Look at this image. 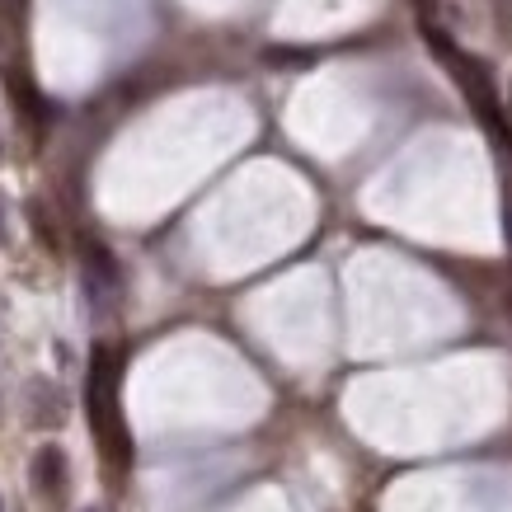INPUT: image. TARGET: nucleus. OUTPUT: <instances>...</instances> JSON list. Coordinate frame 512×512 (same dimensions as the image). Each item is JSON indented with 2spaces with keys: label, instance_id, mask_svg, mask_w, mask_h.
<instances>
[{
  "label": "nucleus",
  "instance_id": "obj_1",
  "mask_svg": "<svg viewBox=\"0 0 512 512\" xmlns=\"http://www.w3.org/2000/svg\"><path fill=\"white\" fill-rule=\"evenodd\" d=\"M85 409H90V428L99 451L109 456L113 466L132 461V442L123 433V409H118V362L109 348H94L90 381H85Z\"/></svg>",
  "mask_w": 512,
  "mask_h": 512
},
{
  "label": "nucleus",
  "instance_id": "obj_2",
  "mask_svg": "<svg viewBox=\"0 0 512 512\" xmlns=\"http://www.w3.org/2000/svg\"><path fill=\"white\" fill-rule=\"evenodd\" d=\"M80 259H85V264H80L85 296H90V306L99 311V306H104V296L118 292V259H113L99 240H85V245H80Z\"/></svg>",
  "mask_w": 512,
  "mask_h": 512
},
{
  "label": "nucleus",
  "instance_id": "obj_3",
  "mask_svg": "<svg viewBox=\"0 0 512 512\" xmlns=\"http://www.w3.org/2000/svg\"><path fill=\"white\" fill-rule=\"evenodd\" d=\"M33 489L43 498H62L66 489V451L57 442H43V447L33 451Z\"/></svg>",
  "mask_w": 512,
  "mask_h": 512
},
{
  "label": "nucleus",
  "instance_id": "obj_4",
  "mask_svg": "<svg viewBox=\"0 0 512 512\" xmlns=\"http://www.w3.org/2000/svg\"><path fill=\"white\" fill-rule=\"evenodd\" d=\"M10 90H15V104H19V109L29 113L33 123H43V113H47L43 94L33 90V85H29V80H24V76H10Z\"/></svg>",
  "mask_w": 512,
  "mask_h": 512
},
{
  "label": "nucleus",
  "instance_id": "obj_5",
  "mask_svg": "<svg viewBox=\"0 0 512 512\" xmlns=\"http://www.w3.org/2000/svg\"><path fill=\"white\" fill-rule=\"evenodd\" d=\"M503 231H508V245H512V198H508V207H503Z\"/></svg>",
  "mask_w": 512,
  "mask_h": 512
},
{
  "label": "nucleus",
  "instance_id": "obj_6",
  "mask_svg": "<svg viewBox=\"0 0 512 512\" xmlns=\"http://www.w3.org/2000/svg\"><path fill=\"white\" fill-rule=\"evenodd\" d=\"M0 245H5V198H0Z\"/></svg>",
  "mask_w": 512,
  "mask_h": 512
},
{
  "label": "nucleus",
  "instance_id": "obj_7",
  "mask_svg": "<svg viewBox=\"0 0 512 512\" xmlns=\"http://www.w3.org/2000/svg\"><path fill=\"white\" fill-rule=\"evenodd\" d=\"M0 512H5V498H0Z\"/></svg>",
  "mask_w": 512,
  "mask_h": 512
},
{
  "label": "nucleus",
  "instance_id": "obj_8",
  "mask_svg": "<svg viewBox=\"0 0 512 512\" xmlns=\"http://www.w3.org/2000/svg\"><path fill=\"white\" fill-rule=\"evenodd\" d=\"M508 109H512V94H508Z\"/></svg>",
  "mask_w": 512,
  "mask_h": 512
},
{
  "label": "nucleus",
  "instance_id": "obj_9",
  "mask_svg": "<svg viewBox=\"0 0 512 512\" xmlns=\"http://www.w3.org/2000/svg\"><path fill=\"white\" fill-rule=\"evenodd\" d=\"M0 156H5V146H0Z\"/></svg>",
  "mask_w": 512,
  "mask_h": 512
},
{
  "label": "nucleus",
  "instance_id": "obj_10",
  "mask_svg": "<svg viewBox=\"0 0 512 512\" xmlns=\"http://www.w3.org/2000/svg\"><path fill=\"white\" fill-rule=\"evenodd\" d=\"M85 512H94V508H85Z\"/></svg>",
  "mask_w": 512,
  "mask_h": 512
}]
</instances>
